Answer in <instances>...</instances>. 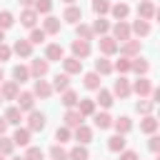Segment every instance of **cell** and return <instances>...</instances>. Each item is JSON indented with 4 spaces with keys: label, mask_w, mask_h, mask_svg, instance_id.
Segmentation results:
<instances>
[{
    "label": "cell",
    "mask_w": 160,
    "mask_h": 160,
    "mask_svg": "<svg viewBox=\"0 0 160 160\" xmlns=\"http://www.w3.org/2000/svg\"><path fill=\"white\" fill-rule=\"evenodd\" d=\"M140 48H142V42H140V40H132V38L118 42V52L125 55V58H138V55H140Z\"/></svg>",
    "instance_id": "cell-1"
},
{
    "label": "cell",
    "mask_w": 160,
    "mask_h": 160,
    "mask_svg": "<svg viewBox=\"0 0 160 160\" xmlns=\"http://www.w3.org/2000/svg\"><path fill=\"white\" fill-rule=\"evenodd\" d=\"M70 50H72V58H78V60H85L90 52H92V45H90V40H72V45H70Z\"/></svg>",
    "instance_id": "cell-2"
},
{
    "label": "cell",
    "mask_w": 160,
    "mask_h": 160,
    "mask_svg": "<svg viewBox=\"0 0 160 160\" xmlns=\"http://www.w3.org/2000/svg\"><path fill=\"white\" fill-rule=\"evenodd\" d=\"M98 48H100V52H102L105 58H110V55H115V52H118V40H115L112 35H100Z\"/></svg>",
    "instance_id": "cell-3"
},
{
    "label": "cell",
    "mask_w": 160,
    "mask_h": 160,
    "mask_svg": "<svg viewBox=\"0 0 160 160\" xmlns=\"http://www.w3.org/2000/svg\"><path fill=\"white\" fill-rule=\"evenodd\" d=\"M130 90H132V92H138L140 98H148V95H150V90H152V82H150V78H148V75H138V80L130 85Z\"/></svg>",
    "instance_id": "cell-4"
},
{
    "label": "cell",
    "mask_w": 160,
    "mask_h": 160,
    "mask_svg": "<svg viewBox=\"0 0 160 160\" xmlns=\"http://www.w3.org/2000/svg\"><path fill=\"white\" fill-rule=\"evenodd\" d=\"M110 30H112V38H115L118 42L132 38V32H130V22H125V20H118L115 25H110Z\"/></svg>",
    "instance_id": "cell-5"
},
{
    "label": "cell",
    "mask_w": 160,
    "mask_h": 160,
    "mask_svg": "<svg viewBox=\"0 0 160 160\" xmlns=\"http://www.w3.org/2000/svg\"><path fill=\"white\" fill-rule=\"evenodd\" d=\"M155 15H158V8H155L152 0H140V2H138V18H142V20H152Z\"/></svg>",
    "instance_id": "cell-6"
},
{
    "label": "cell",
    "mask_w": 160,
    "mask_h": 160,
    "mask_svg": "<svg viewBox=\"0 0 160 160\" xmlns=\"http://www.w3.org/2000/svg\"><path fill=\"white\" fill-rule=\"evenodd\" d=\"M62 58H65V50H62L60 42H50V45H45V60H48V62H60Z\"/></svg>",
    "instance_id": "cell-7"
},
{
    "label": "cell",
    "mask_w": 160,
    "mask_h": 160,
    "mask_svg": "<svg viewBox=\"0 0 160 160\" xmlns=\"http://www.w3.org/2000/svg\"><path fill=\"white\" fill-rule=\"evenodd\" d=\"M32 95H35V98H40V100H48V98L52 95V88H50V82H48V80H42V78H35Z\"/></svg>",
    "instance_id": "cell-8"
},
{
    "label": "cell",
    "mask_w": 160,
    "mask_h": 160,
    "mask_svg": "<svg viewBox=\"0 0 160 160\" xmlns=\"http://www.w3.org/2000/svg\"><path fill=\"white\" fill-rule=\"evenodd\" d=\"M28 130H30V132L45 130V115L38 112V110H30V112H28Z\"/></svg>",
    "instance_id": "cell-9"
},
{
    "label": "cell",
    "mask_w": 160,
    "mask_h": 160,
    "mask_svg": "<svg viewBox=\"0 0 160 160\" xmlns=\"http://www.w3.org/2000/svg\"><path fill=\"white\" fill-rule=\"evenodd\" d=\"M18 92H20V85H18L15 80H2V82H0V95H2V100H15Z\"/></svg>",
    "instance_id": "cell-10"
},
{
    "label": "cell",
    "mask_w": 160,
    "mask_h": 160,
    "mask_svg": "<svg viewBox=\"0 0 160 160\" xmlns=\"http://www.w3.org/2000/svg\"><path fill=\"white\" fill-rule=\"evenodd\" d=\"M18 58H30L32 55V42L28 40V38H20V40H15V45L10 48Z\"/></svg>",
    "instance_id": "cell-11"
},
{
    "label": "cell",
    "mask_w": 160,
    "mask_h": 160,
    "mask_svg": "<svg viewBox=\"0 0 160 160\" xmlns=\"http://www.w3.org/2000/svg\"><path fill=\"white\" fill-rule=\"evenodd\" d=\"M62 62V72H68V75H80L82 72V60H78V58H62L60 60Z\"/></svg>",
    "instance_id": "cell-12"
},
{
    "label": "cell",
    "mask_w": 160,
    "mask_h": 160,
    "mask_svg": "<svg viewBox=\"0 0 160 160\" xmlns=\"http://www.w3.org/2000/svg\"><path fill=\"white\" fill-rule=\"evenodd\" d=\"M62 20L78 25V22L82 20V8H80V5H68V8L62 10Z\"/></svg>",
    "instance_id": "cell-13"
},
{
    "label": "cell",
    "mask_w": 160,
    "mask_h": 160,
    "mask_svg": "<svg viewBox=\"0 0 160 160\" xmlns=\"http://www.w3.org/2000/svg\"><path fill=\"white\" fill-rule=\"evenodd\" d=\"M48 72H50V62H48L45 58H42V60L38 58V60L30 62V75H32V78H45Z\"/></svg>",
    "instance_id": "cell-14"
},
{
    "label": "cell",
    "mask_w": 160,
    "mask_h": 160,
    "mask_svg": "<svg viewBox=\"0 0 160 160\" xmlns=\"http://www.w3.org/2000/svg\"><path fill=\"white\" fill-rule=\"evenodd\" d=\"M130 92H132V90H130V80H128L125 75H120V78L115 80V85H112V95H118V98L122 100V98H128Z\"/></svg>",
    "instance_id": "cell-15"
},
{
    "label": "cell",
    "mask_w": 160,
    "mask_h": 160,
    "mask_svg": "<svg viewBox=\"0 0 160 160\" xmlns=\"http://www.w3.org/2000/svg\"><path fill=\"white\" fill-rule=\"evenodd\" d=\"M95 92H98V95H95V105H100L102 110L112 108V102H115V95H112L110 90H102V88H98Z\"/></svg>",
    "instance_id": "cell-16"
},
{
    "label": "cell",
    "mask_w": 160,
    "mask_h": 160,
    "mask_svg": "<svg viewBox=\"0 0 160 160\" xmlns=\"http://www.w3.org/2000/svg\"><path fill=\"white\" fill-rule=\"evenodd\" d=\"M15 100H18V108H20L22 112L35 110V95H32V92H28V90H25V92H18Z\"/></svg>",
    "instance_id": "cell-17"
},
{
    "label": "cell",
    "mask_w": 160,
    "mask_h": 160,
    "mask_svg": "<svg viewBox=\"0 0 160 160\" xmlns=\"http://www.w3.org/2000/svg\"><path fill=\"white\" fill-rule=\"evenodd\" d=\"M60 28H62V20L55 18V15H48V18L42 20V30H45V35H58Z\"/></svg>",
    "instance_id": "cell-18"
},
{
    "label": "cell",
    "mask_w": 160,
    "mask_h": 160,
    "mask_svg": "<svg viewBox=\"0 0 160 160\" xmlns=\"http://www.w3.org/2000/svg\"><path fill=\"white\" fill-rule=\"evenodd\" d=\"M72 138H75L80 145H88V142L92 140V128H88V125L82 122V125H78V128L72 130Z\"/></svg>",
    "instance_id": "cell-19"
},
{
    "label": "cell",
    "mask_w": 160,
    "mask_h": 160,
    "mask_svg": "<svg viewBox=\"0 0 160 160\" xmlns=\"http://www.w3.org/2000/svg\"><path fill=\"white\" fill-rule=\"evenodd\" d=\"M38 18H40V15H38V12L32 10V8H25V10L20 12V25H22V28H30V30H32V28L38 25Z\"/></svg>",
    "instance_id": "cell-20"
},
{
    "label": "cell",
    "mask_w": 160,
    "mask_h": 160,
    "mask_svg": "<svg viewBox=\"0 0 160 160\" xmlns=\"http://www.w3.org/2000/svg\"><path fill=\"white\" fill-rule=\"evenodd\" d=\"M150 30H152L150 20H142V18H138V20L130 25V32H135L138 38H145V35H150Z\"/></svg>",
    "instance_id": "cell-21"
},
{
    "label": "cell",
    "mask_w": 160,
    "mask_h": 160,
    "mask_svg": "<svg viewBox=\"0 0 160 160\" xmlns=\"http://www.w3.org/2000/svg\"><path fill=\"white\" fill-rule=\"evenodd\" d=\"M50 88H52V92H62V90H68V88H70V75H68V72H58V75L52 78Z\"/></svg>",
    "instance_id": "cell-22"
},
{
    "label": "cell",
    "mask_w": 160,
    "mask_h": 160,
    "mask_svg": "<svg viewBox=\"0 0 160 160\" xmlns=\"http://www.w3.org/2000/svg\"><path fill=\"white\" fill-rule=\"evenodd\" d=\"M95 108H98V105H95L92 98H82V100H78V105H75V110H78L82 118H90V115L95 112Z\"/></svg>",
    "instance_id": "cell-23"
},
{
    "label": "cell",
    "mask_w": 160,
    "mask_h": 160,
    "mask_svg": "<svg viewBox=\"0 0 160 160\" xmlns=\"http://www.w3.org/2000/svg\"><path fill=\"white\" fill-rule=\"evenodd\" d=\"M62 120H65V128L75 130L78 125H82V120H85V118H82V115L75 110V108H68V112H65V118H62Z\"/></svg>",
    "instance_id": "cell-24"
},
{
    "label": "cell",
    "mask_w": 160,
    "mask_h": 160,
    "mask_svg": "<svg viewBox=\"0 0 160 160\" xmlns=\"http://www.w3.org/2000/svg\"><path fill=\"white\" fill-rule=\"evenodd\" d=\"M110 128H115V132H120V135H128L130 130H132V120L128 118V115H120V118H115L112 120V125Z\"/></svg>",
    "instance_id": "cell-25"
},
{
    "label": "cell",
    "mask_w": 160,
    "mask_h": 160,
    "mask_svg": "<svg viewBox=\"0 0 160 160\" xmlns=\"http://www.w3.org/2000/svg\"><path fill=\"white\" fill-rule=\"evenodd\" d=\"M12 142H15V148H18V145H20V148H28V145H30V130L18 125V130L12 132Z\"/></svg>",
    "instance_id": "cell-26"
},
{
    "label": "cell",
    "mask_w": 160,
    "mask_h": 160,
    "mask_svg": "<svg viewBox=\"0 0 160 160\" xmlns=\"http://www.w3.org/2000/svg\"><path fill=\"white\" fill-rule=\"evenodd\" d=\"M130 70L135 72V75H148L150 72V62L145 60V58H132V62H130Z\"/></svg>",
    "instance_id": "cell-27"
},
{
    "label": "cell",
    "mask_w": 160,
    "mask_h": 160,
    "mask_svg": "<svg viewBox=\"0 0 160 160\" xmlns=\"http://www.w3.org/2000/svg\"><path fill=\"white\" fill-rule=\"evenodd\" d=\"M32 75H30V68L28 65H15L12 68V80L18 82V85H22V82H28Z\"/></svg>",
    "instance_id": "cell-28"
},
{
    "label": "cell",
    "mask_w": 160,
    "mask_h": 160,
    "mask_svg": "<svg viewBox=\"0 0 160 160\" xmlns=\"http://www.w3.org/2000/svg\"><path fill=\"white\" fill-rule=\"evenodd\" d=\"M2 118L8 120V125H20V122H22V110H20L18 105H10Z\"/></svg>",
    "instance_id": "cell-29"
},
{
    "label": "cell",
    "mask_w": 160,
    "mask_h": 160,
    "mask_svg": "<svg viewBox=\"0 0 160 160\" xmlns=\"http://www.w3.org/2000/svg\"><path fill=\"white\" fill-rule=\"evenodd\" d=\"M110 12H112L115 20H128V15H130V5H128V2H115V5H110Z\"/></svg>",
    "instance_id": "cell-30"
},
{
    "label": "cell",
    "mask_w": 160,
    "mask_h": 160,
    "mask_svg": "<svg viewBox=\"0 0 160 160\" xmlns=\"http://www.w3.org/2000/svg\"><path fill=\"white\" fill-rule=\"evenodd\" d=\"M158 130V120H155V115L150 112V115H142V120H140V132H148V135H152Z\"/></svg>",
    "instance_id": "cell-31"
},
{
    "label": "cell",
    "mask_w": 160,
    "mask_h": 160,
    "mask_svg": "<svg viewBox=\"0 0 160 160\" xmlns=\"http://www.w3.org/2000/svg\"><path fill=\"white\" fill-rule=\"evenodd\" d=\"M125 145H128V140H125V135H120V132H115V135L108 140V150H110V152H120V150H125Z\"/></svg>",
    "instance_id": "cell-32"
},
{
    "label": "cell",
    "mask_w": 160,
    "mask_h": 160,
    "mask_svg": "<svg viewBox=\"0 0 160 160\" xmlns=\"http://www.w3.org/2000/svg\"><path fill=\"white\" fill-rule=\"evenodd\" d=\"M90 28H92V35H108L110 32V22L105 20V15H98V20Z\"/></svg>",
    "instance_id": "cell-33"
},
{
    "label": "cell",
    "mask_w": 160,
    "mask_h": 160,
    "mask_svg": "<svg viewBox=\"0 0 160 160\" xmlns=\"http://www.w3.org/2000/svg\"><path fill=\"white\" fill-rule=\"evenodd\" d=\"M95 72H98L100 78H102V75H110V72H112V62H110L105 55H100V58L95 60Z\"/></svg>",
    "instance_id": "cell-34"
},
{
    "label": "cell",
    "mask_w": 160,
    "mask_h": 160,
    "mask_svg": "<svg viewBox=\"0 0 160 160\" xmlns=\"http://www.w3.org/2000/svg\"><path fill=\"white\" fill-rule=\"evenodd\" d=\"M92 120H95V128L98 130H108L110 125H112V118L102 110V112H92Z\"/></svg>",
    "instance_id": "cell-35"
},
{
    "label": "cell",
    "mask_w": 160,
    "mask_h": 160,
    "mask_svg": "<svg viewBox=\"0 0 160 160\" xmlns=\"http://www.w3.org/2000/svg\"><path fill=\"white\" fill-rule=\"evenodd\" d=\"M78 100H80V98H78V92H75V90H70V88L60 92V102H62L65 108H75V105H78Z\"/></svg>",
    "instance_id": "cell-36"
},
{
    "label": "cell",
    "mask_w": 160,
    "mask_h": 160,
    "mask_svg": "<svg viewBox=\"0 0 160 160\" xmlns=\"http://www.w3.org/2000/svg\"><path fill=\"white\" fill-rule=\"evenodd\" d=\"M88 158H90V152H88V148L80 145V142H78L72 150H68V160H88Z\"/></svg>",
    "instance_id": "cell-37"
},
{
    "label": "cell",
    "mask_w": 160,
    "mask_h": 160,
    "mask_svg": "<svg viewBox=\"0 0 160 160\" xmlns=\"http://www.w3.org/2000/svg\"><path fill=\"white\" fill-rule=\"evenodd\" d=\"M82 85H85L88 90H98V88H100V75H98L95 70H92V72H85V75H82Z\"/></svg>",
    "instance_id": "cell-38"
},
{
    "label": "cell",
    "mask_w": 160,
    "mask_h": 160,
    "mask_svg": "<svg viewBox=\"0 0 160 160\" xmlns=\"http://www.w3.org/2000/svg\"><path fill=\"white\" fill-rule=\"evenodd\" d=\"M75 32H78V38H80V40H92V38H95V35H92V28H90V25H85L82 20L75 25Z\"/></svg>",
    "instance_id": "cell-39"
},
{
    "label": "cell",
    "mask_w": 160,
    "mask_h": 160,
    "mask_svg": "<svg viewBox=\"0 0 160 160\" xmlns=\"http://www.w3.org/2000/svg\"><path fill=\"white\" fill-rule=\"evenodd\" d=\"M130 62H132V58L120 55V60H115V62H112V70H118L120 75H125V72H130Z\"/></svg>",
    "instance_id": "cell-40"
},
{
    "label": "cell",
    "mask_w": 160,
    "mask_h": 160,
    "mask_svg": "<svg viewBox=\"0 0 160 160\" xmlns=\"http://www.w3.org/2000/svg\"><path fill=\"white\" fill-rule=\"evenodd\" d=\"M32 10H35L38 15H50V10H52V0H35V2H32Z\"/></svg>",
    "instance_id": "cell-41"
},
{
    "label": "cell",
    "mask_w": 160,
    "mask_h": 160,
    "mask_svg": "<svg viewBox=\"0 0 160 160\" xmlns=\"http://www.w3.org/2000/svg\"><path fill=\"white\" fill-rule=\"evenodd\" d=\"M110 0H92V12L95 15H108L110 12Z\"/></svg>",
    "instance_id": "cell-42"
},
{
    "label": "cell",
    "mask_w": 160,
    "mask_h": 160,
    "mask_svg": "<svg viewBox=\"0 0 160 160\" xmlns=\"http://www.w3.org/2000/svg\"><path fill=\"white\" fill-rule=\"evenodd\" d=\"M12 150H15V142H12V138H8V135H0V152L8 158V155H12Z\"/></svg>",
    "instance_id": "cell-43"
},
{
    "label": "cell",
    "mask_w": 160,
    "mask_h": 160,
    "mask_svg": "<svg viewBox=\"0 0 160 160\" xmlns=\"http://www.w3.org/2000/svg\"><path fill=\"white\" fill-rule=\"evenodd\" d=\"M70 138H72V130H70V128H65V125H62V128H58V130H55V142H58V145L68 142Z\"/></svg>",
    "instance_id": "cell-44"
},
{
    "label": "cell",
    "mask_w": 160,
    "mask_h": 160,
    "mask_svg": "<svg viewBox=\"0 0 160 160\" xmlns=\"http://www.w3.org/2000/svg\"><path fill=\"white\" fill-rule=\"evenodd\" d=\"M48 155H50V160H68V150H65L62 145H58V142L50 148V152H48Z\"/></svg>",
    "instance_id": "cell-45"
},
{
    "label": "cell",
    "mask_w": 160,
    "mask_h": 160,
    "mask_svg": "<svg viewBox=\"0 0 160 160\" xmlns=\"http://www.w3.org/2000/svg\"><path fill=\"white\" fill-rule=\"evenodd\" d=\"M12 25H15V15H12L10 10H0V28L8 30V28H12Z\"/></svg>",
    "instance_id": "cell-46"
},
{
    "label": "cell",
    "mask_w": 160,
    "mask_h": 160,
    "mask_svg": "<svg viewBox=\"0 0 160 160\" xmlns=\"http://www.w3.org/2000/svg\"><path fill=\"white\" fill-rule=\"evenodd\" d=\"M45 38H48V35H45V30H42V28H32L28 40H30L32 45H38V42H45Z\"/></svg>",
    "instance_id": "cell-47"
},
{
    "label": "cell",
    "mask_w": 160,
    "mask_h": 160,
    "mask_svg": "<svg viewBox=\"0 0 160 160\" xmlns=\"http://www.w3.org/2000/svg\"><path fill=\"white\" fill-rule=\"evenodd\" d=\"M135 108H138V112H140V115H150V112H152V108H155V102H152V100L140 98V102H138Z\"/></svg>",
    "instance_id": "cell-48"
},
{
    "label": "cell",
    "mask_w": 160,
    "mask_h": 160,
    "mask_svg": "<svg viewBox=\"0 0 160 160\" xmlns=\"http://www.w3.org/2000/svg\"><path fill=\"white\" fill-rule=\"evenodd\" d=\"M22 160H45V152L40 148H28V152H25Z\"/></svg>",
    "instance_id": "cell-49"
},
{
    "label": "cell",
    "mask_w": 160,
    "mask_h": 160,
    "mask_svg": "<svg viewBox=\"0 0 160 160\" xmlns=\"http://www.w3.org/2000/svg\"><path fill=\"white\" fill-rule=\"evenodd\" d=\"M10 55H12V50H10V45H5V42H0V65H2L5 60H10Z\"/></svg>",
    "instance_id": "cell-50"
},
{
    "label": "cell",
    "mask_w": 160,
    "mask_h": 160,
    "mask_svg": "<svg viewBox=\"0 0 160 160\" xmlns=\"http://www.w3.org/2000/svg\"><path fill=\"white\" fill-rule=\"evenodd\" d=\"M148 148H150V152H160V138L152 132L150 135V142H148Z\"/></svg>",
    "instance_id": "cell-51"
},
{
    "label": "cell",
    "mask_w": 160,
    "mask_h": 160,
    "mask_svg": "<svg viewBox=\"0 0 160 160\" xmlns=\"http://www.w3.org/2000/svg\"><path fill=\"white\" fill-rule=\"evenodd\" d=\"M120 160H140V155L135 150H120Z\"/></svg>",
    "instance_id": "cell-52"
},
{
    "label": "cell",
    "mask_w": 160,
    "mask_h": 160,
    "mask_svg": "<svg viewBox=\"0 0 160 160\" xmlns=\"http://www.w3.org/2000/svg\"><path fill=\"white\" fill-rule=\"evenodd\" d=\"M5 132H8V120L0 118V135H5Z\"/></svg>",
    "instance_id": "cell-53"
},
{
    "label": "cell",
    "mask_w": 160,
    "mask_h": 160,
    "mask_svg": "<svg viewBox=\"0 0 160 160\" xmlns=\"http://www.w3.org/2000/svg\"><path fill=\"white\" fill-rule=\"evenodd\" d=\"M32 2L35 0H20V5H25V8H32Z\"/></svg>",
    "instance_id": "cell-54"
},
{
    "label": "cell",
    "mask_w": 160,
    "mask_h": 160,
    "mask_svg": "<svg viewBox=\"0 0 160 160\" xmlns=\"http://www.w3.org/2000/svg\"><path fill=\"white\" fill-rule=\"evenodd\" d=\"M0 42H5V30L0 28Z\"/></svg>",
    "instance_id": "cell-55"
},
{
    "label": "cell",
    "mask_w": 160,
    "mask_h": 160,
    "mask_svg": "<svg viewBox=\"0 0 160 160\" xmlns=\"http://www.w3.org/2000/svg\"><path fill=\"white\" fill-rule=\"evenodd\" d=\"M62 2H65V5H75L78 0H62Z\"/></svg>",
    "instance_id": "cell-56"
},
{
    "label": "cell",
    "mask_w": 160,
    "mask_h": 160,
    "mask_svg": "<svg viewBox=\"0 0 160 160\" xmlns=\"http://www.w3.org/2000/svg\"><path fill=\"white\" fill-rule=\"evenodd\" d=\"M2 80H5V72H2V68H0V82H2Z\"/></svg>",
    "instance_id": "cell-57"
},
{
    "label": "cell",
    "mask_w": 160,
    "mask_h": 160,
    "mask_svg": "<svg viewBox=\"0 0 160 160\" xmlns=\"http://www.w3.org/2000/svg\"><path fill=\"white\" fill-rule=\"evenodd\" d=\"M0 160H5V155H2V152H0Z\"/></svg>",
    "instance_id": "cell-58"
},
{
    "label": "cell",
    "mask_w": 160,
    "mask_h": 160,
    "mask_svg": "<svg viewBox=\"0 0 160 160\" xmlns=\"http://www.w3.org/2000/svg\"><path fill=\"white\" fill-rule=\"evenodd\" d=\"M12 160H22V158H12Z\"/></svg>",
    "instance_id": "cell-59"
},
{
    "label": "cell",
    "mask_w": 160,
    "mask_h": 160,
    "mask_svg": "<svg viewBox=\"0 0 160 160\" xmlns=\"http://www.w3.org/2000/svg\"><path fill=\"white\" fill-rule=\"evenodd\" d=\"M0 102H2V95H0Z\"/></svg>",
    "instance_id": "cell-60"
}]
</instances>
